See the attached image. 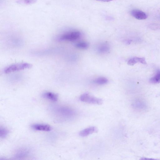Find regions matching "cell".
Masks as SVG:
<instances>
[{
  "label": "cell",
  "mask_w": 160,
  "mask_h": 160,
  "mask_svg": "<svg viewBox=\"0 0 160 160\" xmlns=\"http://www.w3.org/2000/svg\"><path fill=\"white\" fill-rule=\"evenodd\" d=\"M51 111L56 119L59 121L69 120L75 115V112L72 109L67 107L56 106L51 107Z\"/></svg>",
  "instance_id": "obj_1"
},
{
  "label": "cell",
  "mask_w": 160,
  "mask_h": 160,
  "mask_svg": "<svg viewBox=\"0 0 160 160\" xmlns=\"http://www.w3.org/2000/svg\"><path fill=\"white\" fill-rule=\"evenodd\" d=\"M32 65L27 63H20L13 64L6 67L4 69V72L6 74H8L13 72L18 71L29 68L32 67Z\"/></svg>",
  "instance_id": "obj_2"
},
{
  "label": "cell",
  "mask_w": 160,
  "mask_h": 160,
  "mask_svg": "<svg viewBox=\"0 0 160 160\" xmlns=\"http://www.w3.org/2000/svg\"><path fill=\"white\" fill-rule=\"evenodd\" d=\"M80 100L83 102L100 105L103 103V100L100 99L96 98L88 93L82 94L80 97Z\"/></svg>",
  "instance_id": "obj_3"
},
{
  "label": "cell",
  "mask_w": 160,
  "mask_h": 160,
  "mask_svg": "<svg viewBox=\"0 0 160 160\" xmlns=\"http://www.w3.org/2000/svg\"><path fill=\"white\" fill-rule=\"evenodd\" d=\"M81 33L78 31H73L65 33L60 38L62 41H72L79 39L81 36Z\"/></svg>",
  "instance_id": "obj_4"
},
{
  "label": "cell",
  "mask_w": 160,
  "mask_h": 160,
  "mask_svg": "<svg viewBox=\"0 0 160 160\" xmlns=\"http://www.w3.org/2000/svg\"><path fill=\"white\" fill-rule=\"evenodd\" d=\"M30 150L27 148H22L18 150L15 153L14 157L17 159L26 158L30 153Z\"/></svg>",
  "instance_id": "obj_5"
},
{
  "label": "cell",
  "mask_w": 160,
  "mask_h": 160,
  "mask_svg": "<svg viewBox=\"0 0 160 160\" xmlns=\"http://www.w3.org/2000/svg\"><path fill=\"white\" fill-rule=\"evenodd\" d=\"M31 128L36 130L49 131L51 128L49 125L45 124H36L31 125Z\"/></svg>",
  "instance_id": "obj_6"
},
{
  "label": "cell",
  "mask_w": 160,
  "mask_h": 160,
  "mask_svg": "<svg viewBox=\"0 0 160 160\" xmlns=\"http://www.w3.org/2000/svg\"><path fill=\"white\" fill-rule=\"evenodd\" d=\"M131 13L132 16L137 19H145L147 17V14L144 12L140 10H133L131 11Z\"/></svg>",
  "instance_id": "obj_7"
},
{
  "label": "cell",
  "mask_w": 160,
  "mask_h": 160,
  "mask_svg": "<svg viewBox=\"0 0 160 160\" xmlns=\"http://www.w3.org/2000/svg\"><path fill=\"white\" fill-rule=\"evenodd\" d=\"M97 128L94 127H90L81 131L79 135L82 137H85L97 132Z\"/></svg>",
  "instance_id": "obj_8"
},
{
  "label": "cell",
  "mask_w": 160,
  "mask_h": 160,
  "mask_svg": "<svg viewBox=\"0 0 160 160\" xmlns=\"http://www.w3.org/2000/svg\"><path fill=\"white\" fill-rule=\"evenodd\" d=\"M42 96L44 98L53 102L57 101L58 100V96L57 94L50 92H45Z\"/></svg>",
  "instance_id": "obj_9"
},
{
  "label": "cell",
  "mask_w": 160,
  "mask_h": 160,
  "mask_svg": "<svg viewBox=\"0 0 160 160\" xmlns=\"http://www.w3.org/2000/svg\"><path fill=\"white\" fill-rule=\"evenodd\" d=\"M138 62L144 64H147L144 59L136 57L130 59L128 61V64L130 65H133Z\"/></svg>",
  "instance_id": "obj_10"
},
{
  "label": "cell",
  "mask_w": 160,
  "mask_h": 160,
  "mask_svg": "<svg viewBox=\"0 0 160 160\" xmlns=\"http://www.w3.org/2000/svg\"><path fill=\"white\" fill-rule=\"evenodd\" d=\"M109 45L106 44H104L101 45L98 48V51L100 53H106L109 51Z\"/></svg>",
  "instance_id": "obj_11"
},
{
  "label": "cell",
  "mask_w": 160,
  "mask_h": 160,
  "mask_svg": "<svg viewBox=\"0 0 160 160\" xmlns=\"http://www.w3.org/2000/svg\"><path fill=\"white\" fill-rule=\"evenodd\" d=\"M150 82L153 83H160V70H158L153 77L151 78Z\"/></svg>",
  "instance_id": "obj_12"
},
{
  "label": "cell",
  "mask_w": 160,
  "mask_h": 160,
  "mask_svg": "<svg viewBox=\"0 0 160 160\" xmlns=\"http://www.w3.org/2000/svg\"><path fill=\"white\" fill-rule=\"evenodd\" d=\"M108 80L107 78L103 77L97 78L94 81L95 83L99 85L106 84L108 83Z\"/></svg>",
  "instance_id": "obj_13"
},
{
  "label": "cell",
  "mask_w": 160,
  "mask_h": 160,
  "mask_svg": "<svg viewBox=\"0 0 160 160\" xmlns=\"http://www.w3.org/2000/svg\"><path fill=\"white\" fill-rule=\"evenodd\" d=\"M9 133L8 129L3 127H1L0 128V137L4 138Z\"/></svg>",
  "instance_id": "obj_14"
},
{
  "label": "cell",
  "mask_w": 160,
  "mask_h": 160,
  "mask_svg": "<svg viewBox=\"0 0 160 160\" xmlns=\"http://www.w3.org/2000/svg\"><path fill=\"white\" fill-rule=\"evenodd\" d=\"M37 0H18L17 3L20 4L30 5L35 3Z\"/></svg>",
  "instance_id": "obj_15"
},
{
  "label": "cell",
  "mask_w": 160,
  "mask_h": 160,
  "mask_svg": "<svg viewBox=\"0 0 160 160\" xmlns=\"http://www.w3.org/2000/svg\"><path fill=\"white\" fill-rule=\"evenodd\" d=\"M76 47L82 49H86L89 47L88 44L85 42H81L76 45Z\"/></svg>",
  "instance_id": "obj_16"
},
{
  "label": "cell",
  "mask_w": 160,
  "mask_h": 160,
  "mask_svg": "<svg viewBox=\"0 0 160 160\" xmlns=\"http://www.w3.org/2000/svg\"><path fill=\"white\" fill-rule=\"evenodd\" d=\"M97 1L103 2H109L113 1V0H97Z\"/></svg>",
  "instance_id": "obj_17"
}]
</instances>
